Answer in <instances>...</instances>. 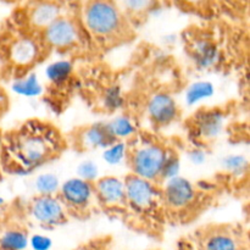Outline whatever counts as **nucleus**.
<instances>
[{"instance_id": "f257e3e1", "label": "nucleus", "mask_w": 250, "mask_h": 250, "mask_svg": "<svg viewBox=\"0 0 250 250\" xmlns=\"http://www.w3.org/2000/svg\"><path fill=\"white\" fill-rule=\"evenodd\" d=\"M63 148V137L54 125L28 120L4 137L0 166L11 175L27 176L58 158Z\"/></svg>"}, {"instance_id": "f03ea898", "label": "nucleus", "mask_w": 250, "mask_h": 250, "mask_svg": "<svg viewBox=\"0 0 250 250\" xmlns=\"http://www.w3.org/2000/svg\"><path fill=\"white\" fill-rule=\"evenodd\" d=\"M82 21L85 31L103 43L122 41L128 33L124 10L116 2L104 0L85 2Z\"/></svg>"}, {"instance_id": "7ed1b4c3", "label": "nucleus", "mask_w": 250, "mask_h": 250, "mask_svg": "<svg viewBox=\"0 0 250 250\" xmlns=\"http://www.w3.org/2000/svg\"><path fill=\"white\" fill-rule=\"evenodd\" d=\"M170 149L155 137L137 133L127 142L126 161L132 175L159 185Z\"/></svg>"}, {"instance_id": "20e7f679", "label": "nucleus", "mask_w": 250, "mask_h": 250, "mask_svg": "<svg viewBox=\"0 0 250 250\" xmlns=\"http://www.w3.org/2000/svg\"><path fill=\"white\" fill-rule=\"evenodd\" d=\"M127 209L142 216H154L163 209L161 187L158 183L128 175L124 180Z\"/></svg>"}, {"instance_id": "39448f33", "label": "nucleus", "mask_w": 250, "mask_h": 250, "mask_svg": "<svg viewBox=\"0 0 250 250\" xmlns=\"http://www.w3.org/2000/svg\"><path fill=\"white\" fill-rule=\"evenodd\" d=\"M28 214L36 224L44 229L62 226L68 212L58 195H36L28 204Z\"/></svg>"}, {"instance_id": "423d86ee", "label": "nucleus", "mask_w": 250, "mask_h": 250, "mask_svg": "<svg viewBox=\"0 0 250 250\" xmlns=\"http://www.w3.org/2000/svg\"><path fill=\"white\" fill-rule=\"evenodd\" d=\"M58 197L68 214H85L92 205L93 199H95L93 183L81 180L80 177L68 178L61 183Z\"/></svg>"}, {"instance_id": "0eeeda50", "label": "nucleus", "mask_w": 250, "mask_h": 250, "mask_svg": "<svg viewBox=\"0 0 250 250\" xmlns=\"http://www.w3.org/2000/svg\"><path fill=\"white\" fill-rule=\"evenodd\" d=\"M42 39L48 48L67 50L80 43L81 28L72 17L61 15L42 32Z\"/></svg>"}, {"instance_id": "6e6552de", "label": "nucleus", "mask_w": 250, "mask_h": 250, "mask_svg": "<svg viewBox=\"0 0 250 250\" xmlns=\"http://www.w3.org/2000/svg\"><path fill=\"white\" fill-rule=\"evenodd\" d=\"M198 250H247L242 232L231 226H211L199 236Z\"/></svg>"}, {"instance_id": "1a4fd4ad", "label": "nucleus", "mask_w": 250, "mask_h": 250, "mask_svg": "<svg viewBox=\"0 0 250 250\" xmlns=\"http://www.w3.org/2000/svg\"><path fill=\"white\" fill-rule=\"evenodd\" d=\"M164 208L172 211H185L195 203L198 192L188 178L177 176L163 183L161 187Z\"/></svg>"}, {"instance_id": "9d476101", "label": "nucleus", "mask_w": 250, "mask_h": 250, "mask_svg": "<svg viewBox=\"0 0 250 250\" xmlns=\"http://www.w3.org/2000/svg\"><path fill=\"white\" fill-rule=\"evenodd\" d=\"M226 122V114L222 109H199L192 119V134L198 142L207 143L216 139L222 133Z\"/></svg>"}, {"instance_id": "9b49d317", "label": "nucleus", "mask_w": 250, "mask_h": 250, "mask_svg": "<svg viewBox=\"0 0 250 250\" xmlns=\"http://www.w3.org/2000/svg\"><path fill=\"white\" fill-rule=\"evenodd\" d=\"M93 188L95 199L102 207L114 211L127 209L124 180L115 176H104L93 183Z\"/></svg>"}, {"instance_id": "f8f14e48", "label": "nucleus", "mask_w": 250, "mask_h": 250, "mask_svg": "<svg viewBox=\"0 0 250 250\" xmlns=\"http://www.w3.org/2000/svg\"><path fill=\"white\" fill-rule=\"evenodd\" d=\"M146 116L156 127H166L175 122L180 115L177 102L171 94L159 92L151 95L146 103Z\"/></svg>"}, {"instance_id": "ddd939ff", "label": "nucleus", "mask_w": 250, "mask_h": 250, "mask_svg": "<svg viewBox=\"0 0 250 250\" xmlns=\"http://www.w3.org/2000/svg\"><path fill=\"white\" fill-rule=\"evenodd\" d=\"M42 45L34 37L22 36L15 39L9 46V59L15 66L31 67L41 58Z\"/></svg>"}, {"instance_id": "4468645a", "label": "nucleus", "mask_w": 250, "mask_h": 250, "mask_svg": "<svg viewBox=\"0 0 250 250\" xmlns=\"http://www.w3.org/2000/svg\"><path fill=\"white\" fill-rule=\"evenodd\" d=\"M114 142L116 141L110 134L105 122H97L83 127L77 134L78 146L84 150H93V149L104 150Z\"/></svg>"}, {"instance_id": "2eb2a0df", "label": "nucleus", "mask_w": 250, "mask_h": 250, "mask_svg": "<svg viewBox=\"0 0 250 250\" xmlns=\"http://www.w3.org/2000/svg\"><path fill=\"white\" fill-rule=\"evenodd\" d=\"M61 15H63L61 4L54 1H41L31 4L27 17L32 28L42 33Z\"/></svg>"}, {"instance_id": "dca6fc26", "label": "nucleus", "mask_w": 250, "mask_h": 250, "mask_svg": "<svg viewBox=\"0 0 250 250\" xmlns=\"http://www.w3.org/2000/svg\"><path fill=\"white\" fill-rule=\"evenodd\" d=\"M190 56L200 70H209L219 62L221 54L214 42L199 38L190 44Z\"/></svg>"}, {"instance_id": "f3484780", "label": "nucleus", "mask_w": 250, "mask_h": 250, "mask_svg": "<svg viewBox=\"0 0 250 250\" xmlns=\"http://www.w3.org/2000/svg\"><path fill=\"white\" fill-rule=\"evenodd\" d=\"M105 125L115 141L129 142L138 133L136 121L128 115H119L109 122H105Z\"/></svg>"}, {"instance_id": "a211bd4d", "label": "nucleus", "mask_w": 250, "mask_h": 250, "mask_svg": "<svg viewBox=\"0 0 250 250\" xmlns=\"http://www.w3.org/2000/svg\"><path fill=\"white\" fill-rule=\"evenodd\" d=\"M11 89L15 94L23 98L41 97L44 92L43 84L38 75L34 72L27 73L22 77L14 80V82L11 83Z\"/></svg>"}, {"instance_id": "6ab92c4d", "label": "nucleus", "mask_w": 250, "mask_h": 250, "mask_svg": "<svg viewBox=\"0 0 250 250\" xmlns=\"http://www.w3.org/2000/svg\"><path fill=\"white\" fill-rule=\"evenodd\" d=\"M215 94L214 83L209 81H195L187 88L185 94L186 104L188 106H195L200 103L210 99Z\"/></svg>"}, {"instance_id": "aec40b11", "label": "nucleus", "mask_w": 250, "mask_h": 250, "mask_svg": "<svg viewBox=\"0 0 250 250\" xmlns=\"http://www.w3.org/2000/svg\"><path fill=\"white\" fill-rule=\"evenodd\" d=\"M73 73V63L70 60H56L45 68V77L51 84L62 85Z\"/></svg>"}, {"instance_id": "412c9836", "label": "nucleus", "mask_w": 250, "mask_h": 250, "mask_svg": "<svg viewBox=\"0 0 250 250\" xmlns=\"http://www.w3.org/2000/svg\"><path fill=\"white\" fill-rule=\"evenodd\" d=\"M28 233L22 229H9L0 234V250H26Z\"/></svg>"}, {"instance_id": "4be33fe9", "label": "nucleus", "mask_w": 250, "mask_h": 250, "mask_svg": "<svg viewBox=\"0 0 250 250\" xmlns=\"http://www.w3.org/2000/svg\"><path fill=\"white\" fill-rule=\"evenodd\" d=\"M222 167L232 177L241 178L248 173L249 161L246 155L229 154L222 159Z\"/></svg>"}, {"instance_id": "5701e85b", "label": "nucleus", "mask_w": 250, "mask_h": 250, "mask_svg": "<svg viewBox=\"0 0 250 250\" xmlns=\"http://www.w3.org/2000/svg\"><path fill=\"white\" fill-rule=\"evenodd\" d=\"M61 182L55 173H41L34 180L37 195H56L60 189Z\"/></svg>"}, {"instance_id": "b1692460", "label": "nucleus", "mask_w": 250, "mask_h": 250, "mask_svg": "<svg viewBox=\"0 0 250 250\" xmlns=\"http://www.w3.org/2000/svg\"><path fill=\"white\" fill-rule=\"evenodd\" d=\"M127 158V142L116 141L104 149L103 160L110 166L120 165Z\"/></svg>"}, {"instance_id": "393cba45", "label": "nucleus", "mask_w": 250, "mask_h": 250, "mask_svg": "<svg viewBox=\"0 0 250 250\" xmlns=\"http://www.w3.org/2000/svg\"><path fill=\"white\" fill-rule=\"evenodd\" d=\"M180 171H181V160L178 154L176 153L173 149H170L168 151L167 159L165 161V165L163 167V172H161L160 176V183L166 182V181H170L172 178L177 177L180 176Z\"/></svg>"}, {"instance_id": "a878e982", "label": "nucleus", "mask_w": 250, "mask_h": 250, "mask_svg": "<svg viewBox=\"0 0 250 250\" xmlns=\"http://www.w3.org/2000/svg\"><path fill=\"white\" fill-rule=\"evenodd\" d=\"M103 104H104L105 109L109 111H116L120 107L124 105V97L120 87L114 85L105 90L104 97H103Z\"/></svg>"}, {"instance_id": "bb28decb", "label": "nucleus", "mask_w": 250, "mask_h": 250, "mask_svg": "<svg viewBox=\"0 0 250 250\" xmlns=\"http://www.w3.org/2000/svg\"><path fill=\"white\" fill-rule=\"evenodd\" d=\"M77 177L89 183H94L99 178V167L92 160H84L78 165Z\"/></svg>"}, {"instance_id": "cd10ccee", "label": "nucleus", "mask_w": 250, "mask_h": 250, "mask_svg": "<svg viewBox=\"0 0 250 250\" xmlns=\"http://www.w3.org/2000/svg\"><path fill=\"white\" fill-rule=\"evenodd\" d=\"M122 6L125 7V11L131 12V14H146L150 12L154 7V2L151 1H142V0H131V1L122 2Z\"/></svg>"}, {"instance_id": "c85d7f7f", "label": "nucleus", "mask_w": 250, "mask_h": 250, "mask_svg": "<svg viewBox=\"0 0 250 250\" xmlns=\"http://www.w3.org/2000/svg\"><path fill=\"white\" fill-rule=\"evenodd\" d=\"M28 247L32 250H50L53 247V241L50 237L44 234H32L28 238Z\"/></svg>"}, {"instance_id": "c756f323", "label": "nucleus", "mask_w": 250, "mask_h": 250, "mask_svg": "<svg viewBox=\"0 0 250 250\" xmlns=\"http://www.w3.org/2000/svg\"><path fill=\"white\" fill-rule=\"evenodd\" d=\"M188 158H189L190 163L194 164V165L199 166L203 165L207 160V153L203 148L200 146H195V148L190 149V151L188 153Z\"/></svg>"}, {"instance_id": "7c9ffc66", "label": "nucleus", "mask_w": 250, "mask_h": 250, "mask_svg": "<svg viewBox=\"0 0 250 250\" xmlns=\"http://www.w3.org/2000/svg\"><path fill=\"white\" fill-rule=\"evenodd\" d=\"M178 250H198L197 247L192 246L190 243H182L180 244V248H178Z\"/></svg>"}, {"instance_id": "2f4dec72", "label": "nucleus", "mask_w": 250, "mask_h": 250, "mask_svg": "<svg viewBox=\"0 0 250 250\" xmlns=\"http://www.w3.org/2000/svg\"><path fill=\"white\" fill-rule=\"evenodd\" d=\"M2 143H4V136H2V133H1V132H0V153H1Z\"/></svg>"}, {"instance_id": "473e14b6", "label": "nucleus", "mask_w": 250, "mask_h": 250, "mask_svg": "<svg viewBox=\"0 0 250 250\" xmlns=\"http://www.w3.org/2000/svg\"><path fill=\"white\" fill-rule=\"evenodd\" d=\"M4 207H5V199L0 197V210H1Z\"/></svg>"}, {"instance_id": "72a5a7b5", "label": "nucleus", "mask_w": 250, "mask_h": 250, "mask_svg": "<svg viewBox=\"0 0 250 250\" xmlns=\"http://www.w3.org/2000/svg\"><path fill=\"white\" fill-rule=\"evenodd\" d=\"M0 167H1V166H0Z\"/></svg>"}, {"instance_id": "f704fd0d", "label": "nucleus", "mask_w": 250, "mask_h": 250, "mask_svg": "<svg viewBox=\"0 0 250 250\" xmlns=\"http://www.w3.org/2000/svg\"><path fill=\"white\" fill-rule=\"evenodd\" d=\"M0 29H1V28H0Z\"/></svg>"}]
</instances>
